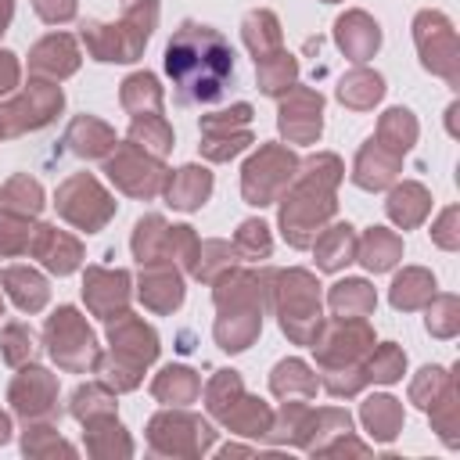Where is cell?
<instances>
[{
  "label": "cell",
  "instance_id": "1",
  "mask_svg": "<svg viewBox=\"0 0 460 460\" xmlns=\"http://www.w3.org/2000/svg\"><path fill=\"white\" fill-rule=\"evenodd\" d=\"M165 75L176 104H219L234 86V47L219 29L183 22L165 43Z\"/></svg>",
  "mask_w": 460,
  "mask_h": 460
}]
</instances>
